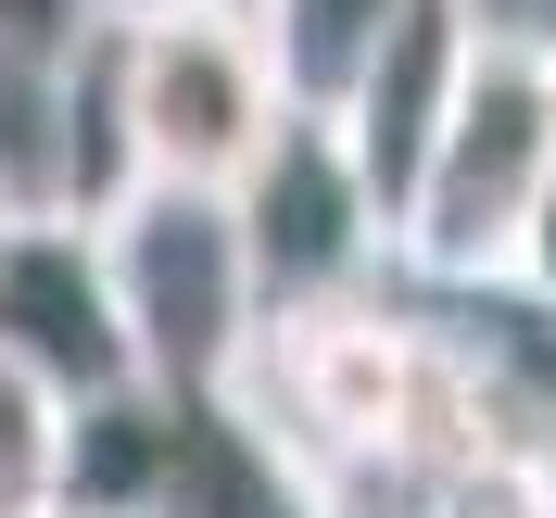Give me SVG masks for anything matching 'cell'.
Returning a JSON list of instances; mask_svg holds the SVG:
<instances>
[{"instance_id":"obj_10","label":"cell","mask_w":556,"mask_h":518,"mask_svg":"<svg viewBox=\"0 0 556 518\" xmlns=\"http://www.w3.org/2000/svg\"><path fill=\"white\" fill-rule=\"evenodd\" d=\"M51 481H64V392L0 354V518H51Z\"/></svg>"},{"instance_id":"obj_7","label":"cell","mask_w":556,"mask_h":518,"mask_svg":"<svg viewBox=\"0 0 556 518\" xmlns=\"http://www.w3.org/2000/svg\"><path fill=\"white\" fill-rule=\"evenodd\" d=\"M165 481H177V405H152V392H89V405H64L51 518H165Z\"/></svg>"},{"instance_id":"obj_11","label":"cell","mask_w":556,"mask_h":518,"mask_svg":"<svg viewBox=\"0 0 556 518\" xmlns=\"http://www.w3.org/2000/svg\"><path fill=\"white\" fill-rule=\"evenodd\" d=\"M76 38V0H0V64H51Z\"/></svg>"},{"instance_id":"obj_5","label":"cell","mask_w":556,"mask_h":518,"mask_svg":"<svg viewBox=\"0 0 556 518\" xmlns=\"http://www.w3.org/2000/svg\"><path fill=\"white\" fill-rule=\"evenodd\" d=\"M468 51H481V13H468V0H405V13L380 26V51L354 64V89L316 114V127L342 139V165L367 177V203H380V215H392V190L417 177V152H430V127H443Z\"/></svg>"},{"instance_id":"obj_13","label":"cell","mask_w":556,"mask_h":518,"mask_svg":"<svg viewBox=\"0 0 556 518\" xmlns=\"http://www.w3.org/2000/svg\"><path fill=\"white\" fill-rule=\"evenodd\" d=\"M544 203H556V38H544Z\"/></svg>"},{"instance_id":"obj_1","label":"cell","mask_w":556,"mask_h":518,"mask_svg":"<svg viewBox=\"0 0 556 518\" xmlns=\"http://www.w3.org/2000/svg\"><path fill=\"white\" fill-rule=\"evenodd\" d=\"M531 215H544V38L481 26V51L455 76V102H443V127H430V152H417V177L380 215V241L405 253L430 291L481 304V291L519 278Z\"/></svg>"},{"instance_id":"obj_3","label":"cell","mask_w":556,"mask_h":518,"mask_svg":"<svg viewBox=\"0 0 556 518\" xmlns=\"http://www.w3.org/2000/svg\"><path fill=\"white\" fill-rule=\"evenodd\" d=\"M114 102H127V165L139 190H241L266 139L291 127L253 13H165L114 26Z\"/></svg>"},{"instance_id":"obj_6","label":"cell","mask_w":556,"mask_h":518,"mask_svg":"<svg viewBox=\"0 0 556 518\" xmlns=\"http://www.w3.org/2000/svg\"><path fill=\"white\" fill-rule=\"evenodd\" d=\"M0 354L38 367L64 405L139 392L127 342H114V304H102V266H89V228H64V215H0Z\"/></svg>"},{"instance_id":"obj_2","label":"cell","mask_w":556,"mask_h":518,"mask_svg":"<svg viewBox=\"0 0 556 518\" xmlns=\"http://www.w3.org/2000/svg\"><path fill=\"white\" fill-rule=\"evenodd\" d=\"M89 266H102L114 342H127V380L152 405H228L253 367V266H241V215L228 190H127V203L89 228Z\"/></svg>"},{"instance_id":"obj_12","label":"cell","mask_w":556,"mask_h":518,"mask_svg":"<svg viewBox=\"0 0 556 518\" xmlns=\"http://www.w3.org/2000/svg\"><path fill=\"white\" fill-rule=\"evenodd\" d=\"M165 13H253V0H76V26H165Z\"/></svg>"},{"instance_id":"obj_9","label":"cell","mask_w":556,"mask_h":518,"mask_svg":"<svg viewBox=\"0 0 556 518\" xmlns=\"http://www.w3.org/2000/svg\"><path fill=\"white\" fill-rule=\"evenodd\" d=\"M405 13V0H253V38H266L278 89H291V114H329L354 89V64L380 51V26Z\"/></svg>"},{"instance_id":"obj_8","label":"cell","mask_w":556,"mask_h":518,"mask_svg":"<svg viewBox=\"0 0 556 518\" xmlns=\"http://www.w3.org/2000/svg\"><path fill=\"white\" fill-rule=\"evenodd\" d=\"M165 518H316V506L291 493V468H278V455L253 443L228 405H190V417H177V481H165Z\"/></svg>"},{"instance_id":"obj_4","label":"cell","mask_w":556,"mask_h":518,"mask_svg":"<svg viewBox=\"0 0 556 518\" xmlns=\"http://www.w3.org/2000/svg\"><path fill=\"white\" fill-rule=\"evenodd\" d=\"M228 215H241V266H253V304H266V316L354 304L367 253H392L367 177L342 165V139L316 127V114H291V127L266 139V165L228 190Z\"/></svg>"}]
</instances>
